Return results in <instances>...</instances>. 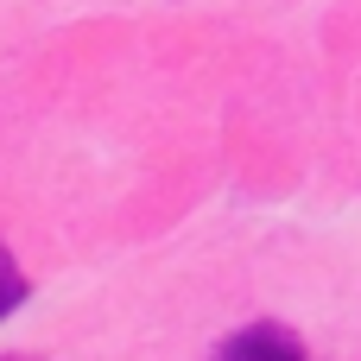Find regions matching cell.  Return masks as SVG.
<instances>
[{
    "mask_svg": "<svg viewBox=\"0 0 361 361\" xmlns=\"http://www.w3.org/2000/svg\"><path fill=\"white\" fill-rule=\"evenodd\" d=\"M216 361H311V355L286 324H247L216 349Z\"/></svg>",
    "mask_w": 361,
    "mask_h": 361,
    "instance_id": "6da1fadb",
    "label": "cell"
},
{
    "mask_svg": "<svg viewBox=\"0 0 361 361\" xmlns=\"http://www.w3.org/2000/svg\"><path fill=\"white\" fill-rule=\"evenodd\" d=\"M25 298H32V279L19 273V260H13V254H6V241H0V324H6Z\"/></svg>",
    "mask_w": 361,
    "mask_h": 361,
    "instance_id": "7a4b0ae2",
    "label": "cell"
}]
</instances>
